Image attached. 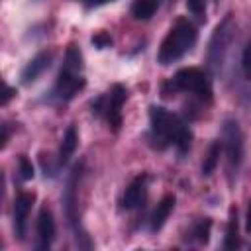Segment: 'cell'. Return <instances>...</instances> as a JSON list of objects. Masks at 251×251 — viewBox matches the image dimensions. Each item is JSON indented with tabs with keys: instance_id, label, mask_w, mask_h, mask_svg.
Returning <instances> with one entry per match:
<instances>
[{
	"instance_id": "4",
	"label": "cell",
	"mask_w": 251,
	"mask_h": 251,
	"mask_svg": "<svg viewBox=\"0 0 251 251\" xmlns=\"http://www.w3.org/2000/svg\"><path fill=\"white\" fill-rule=\"evenodd\" d=\"M171 88L173 90H182V92H192L200 100H210L212 98V80L204 69L198 67H184L175 73L171 78Z\"/></svg>"
},
{
	"instance_id": "12",
	"label": "cell",
	"mask_w": 251,
	"mask_h": 251,
	"mask_svg": "<svg viewBox=\"0 0 251 251\" xmlns=\"http://www.w3.org/2000/svg\"><path fill=\"white\" fill-rule=\"evenodd\" d=\"M173 208H175V196H173V194L163 196L161 202L155 206L151 218H149V229H151V231H159V229L165 226V222L169 220Z\"/></svg>"
},
{
	"instance_id": "10",
	"label": "cell",
	"mask_w": 251,
	"mask_h": 251,
	"mask_svg": "<svg viewBox=\"0 0 251 251\" xmlns=\"http://www.w3.org/2000/svg\"><path fill=\"white\" fill-rule=\"evenodd\" d=\"M55 239V220L47 206L37 214V249H49Z\"/></svg>"
},
{
	"instance_id": "22",
	"label": "cell",
	"mask_w": 251,
	"mask_h": 251,
	"mask_svg": "<svg viewBox=\"0 0 251 251\" xmlns=\"http://www.w3.org/2000/svg\"><path fill=\"white\" fill-rule=\"evenodd\" d=\"M12 96H16V88H12V86H6V90H4V98H2V104H8Z\"/></svg>"
},
{
	"instance_id": "18",
	"label": "cell",
	"mask_w": 251,
	"mask_h": 251,
	"mask_svg": "<svg viewBox=\"0 0 251 251\" xmlns=\"http://www.w3.org/2000/svg\"><path fill=\"white\" fill-rule=\"evenodd\" d=\"M18 167H20V176H22V180L33 178V165H31V161H29L25 155H20V157H18Z\"/></svg>"
},
{
	"instance_id": "19",
	"label": "cell",
	"mask_w": 251,
	"mask_h": 251,
	"mask_svg": "<svg viewBox=\"0 0 251 251\" xmlns=\"http://www.w3.org/2000/svg\"><path fill=\"white\" fill-rule=\"evenodd\" d=\"M186 8L198 20H204L206 18V0H186Z\"/></svg>"
},
{
	"instance_id": "8",
	"label": "cell",
	"mask_w": 251,
	"mask_h": 251,
	"mask_svg": "<svg viewBox=\"0 0 251 251\" xmlns=\"http://www.w3.org/2000/svg\"><path fill=\"white\" fill-rule=\"evenodd\" d=\"M35 196L31 192H20L14 200V229L20 239H25V229H27V216L31 212Z\"/></svg>"
},
{
	"instance_id": "17",
	"label": "cell",
	"mask_w": 251,
	"mask_h": 251,
	"mask_svg": "<svg viewBox=\"0 0 251 251\" xmlns=\"http://www.w3.org/2000/svg\"><path fill=\"white\" fill-rule=\"evenodd\" d=\"M210 227H212V220H210V218L200 220V222L192 227L194 239H196L198 243H208V239H210Z\"/></svg>"
},
{
	"instance_id": "23",
	"label": "cell",
	"mask_w": 251,
	"mask_h": 251,
	"mask_svg": "<svg viewBox=\"0 0 251 251\" xmlns=\"http://www.w3.org/2000/svg\"><path fill=\"white\" fill-rule=\"evenodd\" d=\"M84 2H86V6H88V8H96V6L108 4V2H112V0H84Z\"/></svg>"
},
{
	"instance_id": "1",
	"label": "cell",
	"mask_w": 251,
	"mask_h": 251,
	"mask_svg": "<svg viewBox=\"0 0 251 251\" xmlns=\"http://www.w3.org/2000/svg\"><path fill=\"white\" fill-rule=\"evenodd\" d=\"M149 124H151V143L157 149H165L169 145H175L180 153H186L190 149L192 131L190 127L169 110L161 106H151L149 110Z\"/></svg>"
},
{
	"instance_id": "7",
	"label": "cell",
	"mask_w": 251,
	"mask_h": 251,
	"mask_svg": "<svg viewBox=\"0 0 251 251\" xmlns=\"http://www.w3.org/2000/svg\"><path fill=\"white\" fill-rule=\"evenodd\" d=\"M233 20L231 16H226L218 27L214 29V35L210 39V47H208V63H210V69L214 71H220L222 63H224V57H226V51H227V45L231 43V37H233Z\"/></svg>"
},
{
	"instance_id": "13",
	"label": "cell",
	"mask_w": 251,
	"mask_h": 251,
	"mask_svg": "<svg viewBox=\"0 0 251 251\" xmlns=\"http://www.w3.org/2000/svg\"><path fill=\"white\" fill-rule=\"evenodd\" d=\"M76 145H78L76 127H75V126H69L67 131H65V135H63V139H61V147H59V165H65V163L73 157Z\"/></svg>"
},
{
	"instance_id": "3",
	"label": "cell",
	"mask_w": 251,
	"mask_h": 251,
	"mask_svg": "<svg viewBox=\"0 0 251 251\" xmlns=\"http://www.w3.org/2000/svg\"><path fill=\"white\" fill-rule=\"evenodd\" d=\"M198 39V31L196 25L184 18L176 20L171 29L167 31L165 39L161 41L159 53H157V61L161 65H171L175 61H178L180 57H184L196 43Z\"/></svg>"
},
{
	"instance_id": "24",
	"label": "cell",
	"mask_w": 251,
	"mask_h": 251,
	"mask_svg": "<svg viewBox=\"0 0 251 251\" xmlns=\"http://www.w3.org/2000/svg\"><path fill=\"white\" fill-rule=\"evenodd\" d=\"M0 141H2V147H4V145H6V141H8V124H4V126H2V139H0Z\"/></svg>"
},
{
	"instance_id": "21",
	"label": "cell",
	"mask_w": 251,
	"mask_h": 251,
	"mask_svg": "<svg viewBox=\"0 0 251 251\" xmlns=\"http://www.w3.org/2000/svg\"><path fill=\"white\" fill-rule=\"evenodd\" d=\"M92 43H94V45H96L98 49H104V47L112 45V39H110V35H108V33L100 31V33H96V35L92 37Z\"/></svg>"
},
{
	"instance_id": "15",
	"label": "cell",
	"mask_w": 251,
	"mask_h": 251,
	"mask_svg": "<svg viewBox=\"0 0 251 251\" xmlns=\"http://www.w3.org/2000/svg\"><path fill=\"white\" fill-rule=\"evenodd\" d=\"M161 6V0H133L131 2V16L135 20H149Z\"/></svg>"
},
{
	"instance_id": "16",
	"label": "cell",
	"mask_w": 251,
	"mask_h": 251,
	"mask_svg": "<svg viewBox=\"0 0 251 251\" xmlns=\"http://www.w3.org/2000/svg\"><path fill=\"white\" fill-rule=\"evenodd\" d=\"M222 147H224V145H222V141H214V143H210L208 153H206L204 163H202V175H204V176H210V175L214 173V169L218 167Z\"/></svg>"
},
{
	"instance_id": "6",
	"label": "cell",
	"mask_w": 251,
	"mask_h": 251,
	"mask_svg": "<svg viewBox=\"0 0 251 251\" xmlns=\"http://www.w3.org/2000/svg\"><path fill=\"white\" fill-rule=\"evenodd\" d=\"M222 135H224L222 145L226 149L227 171L233 176L239 171L241 161H243V133H241V127H239V124L235 120H226Z\"/></svg>"
},
{
	"instance_id": "14",
	"label": "cell",
	"mask_w": 251,
	"mask_h": 251,
	"mask_svg": "<svg viewBox=\"0 0 251 251\" xmlns=\"http://www.w3.org/2000/svg\"><path fill=\"white\" fill-rule=\"evenodd\" d=\"M239 218H237V208H229V220L226 227V237H224V247L226 249H237L239 247Z\"/></svg>"
},
{
	"instance_id": "5",
	"label": "cell",
	"mask_w": 251,
	"mask_h": 251,
	"mask_svg": "<svg viewBox=\"0 0 251 251\" xmlns=\"http://www.w3.org/2000/svg\"><path fill=\"white\" fill-rule=\"evenodd\" d=\"M126 98H127V90L122 84H114L106 96H100L96 98V102H92V114L104 116L108 126L114 131H118L122 126V108Z\"/></svg>"
},
{
	"instance_id": "9",
	"label": "cell",
	"mask_w": 251,
	"mask_h": 251,
	"mask_svg": "<svg viewBox=\"0 0 251 251\" xmlns=\"http://www.w3.org/2000/svg\"><path fill=\"white\" fill-rule=\"evenodd\" d=\"M147 180L149 176L147 175H137L124 190V196H122V206L126 210H133L137 208L143 200H145V194H147Z\"/></svg>"
},
{
	"instance_id": "2",
	"label": "cell",
	"mask_w": 251,
	"mask_h": 251,
	"mask_svg": "<svg viewBox=\"0 0 251 251\" xmlns=\"http://www.w3.org/2000/svg\"><path fill=\"white\" fill-rule=\"evenodd\" d=\"M86 80L82 75V55L78 51V47L69 45L65 51V63L59 71L57 82L51 90V96L57 102H69L75 98V94H78L84 88Z\"/></svg>"
},
{
	"instance_id": "25",
	"label": "cell",
	"mask_w": 251,
	"mask_h": 251,
	"mask_svg": "<svg viewBox=\"0 0 251 251\" xmlns=\"http://www.w3.org/2000/svg\"><path fill=\"white\" fill-rule=\"evenodd\" d=\"M245 229L251 233V202H249V210H247V226H245Z\"/></svg>"
},
{
	"instance_id": "20",
	"label": "cell",
	"mask_w": 251,
	"mask_h": 251,
	"mask_svg": "<svg viewBox=\"0 0 251 251\" xmlns=\"http://www.w3.org/2000/svg\"><path fill=\"white\" fill-rule=\"evenodd\" d=\"M241 69H243V75L247 78H251V39L247 41L245 49H243V55H241Z\"/></svg>"
},
{
	"instance_id": "11",
	"label": "cell",
	"mask_w": 251,
	"mask_h": 251,
	"mask_svg": "<svg viewBox=\"0 0 251 251\" xmlns=\"http://www.w3.org/2000/svg\"><path fill=\"white\" fill-rule=\"evenodd\" d=\"M51 61H53V51H39V53L24 67V71H22V82H24V84L35 82V80L43 75V71L49 69Z\"/></svg>"
}]
</instances>
